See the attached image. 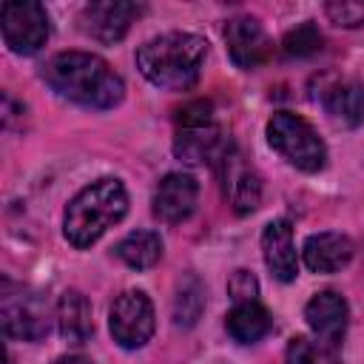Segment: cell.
Returning a JSON list of instances; mask_svg holds the SVG:
<instances>
[{"instance_id":"obj_1","label":"cell","mask_w":364,"mask_h":364,"mask_svg":"<svg viewBox=\"0 0 364 364\" xmlns=\"http://www.w3.org/2000/svg\"><path fill=\"white\" fill-rule=\"evenodd\" d=\"M43 77L60 97L85 108H114L125 94L122 77L102 57L88 51L54 54Z\"/></svg>"},{"instance_id":"obj_2","label":"cell","mask_w":364,"mask_h":364,"mask_svg":"<svg viewBox=\"0 0 364 364\" xmlns=\"http://www.w3.org/2000/svg\"><path fill=\"white\" fill-rule=\"evenodd\" d=\"M208 43L188 31H168L151 37L136 51V68L142 77L168 91H188L202 71Z\"/></svg>"},{"instance_id":"obj_3","label":"cell","mask_w":364,"mask_h":364,"mask_svg":"<svg viewBox=\"0 0 364 364\" xmlns=\"http://www.w3.org/2000/svg\"><path fill=\"white\" fill-rule=\"evenodd\" d=\"M128 210V193L119 179H97L82 188L65 208L63 233L74 247H91Z\"/></svg>"},{"instance_id":"obj_4","label":"cell","mask_w":364,"mask_h":364,"mask_svg":"<svg viewBox=\"0 0 364 364\" xmlns=\"http://www.w3.org/2000/svg\"><path fill=\"white\" fill-rule=\"evenodd\" d=\"M228 145L222 142V128L213 119V108L205 100H193L176 111L173 154L188 165H205L222 159Z\"/></svg>"},{"instance_id":"obj_5","label":"cell","mask_w":364,"mask_h":364,"mask_svg":"<svg viewBox=\"0 0 364 364\" xmlns=\"http://www.w3.org/2000/svg\"><path fill=\"white\" fill-rule=\"evenodd\" d=\"M267 142L276 154H282L293 168L304 173H316L324 168L327 148L316 134V128L299 114L290 111L273 114L267 122Z\"/></svg>"},{"instance_id":"obj_6","label":"cell","mask_w":364,"mask_h":364,"mask_svg":"<svg viewBox=\"0 0 364 364\" xmlns=\"http://www.w3.org/2000/svg\"><path fill=\"white\" fill-rule=\"evenodd\" d=\"M3 40L14 54H37L48 40V14L34 0H11L3 3L0 11Z\"/></svg>"},{"instance_id":"obj_7","label":"cell","mask_w":364,"mask_h":364,"mask_svg":"<svg viewBox=\"0 0 364 364\" xmlns=\"http://www.w3.org/2000/svg\"><path fill=\"white\" fill-rule=\"evenodd\" d=\"M0 318L9 338L37 341L48 333V304L34 290H26V287L11 290V282H3Z\"/></svg>"},{"instance_id":"obj_8","label":"cell","mask_w":364,"mask_h":364,"mask_svg":"<svg viewBox=\"0 0 364 364\" xmlns=\"http://www.w3.org/2000/svg\"><path fill=\"white\" fill-rule=\"evenodd\" d=\"M108 327L111 336L119 347L125 350H136L142 347L156 327L154 318V304L142 290H125L114 299L111 313H108Z\"/></svg>"},{"instance_id":"obj_9","label":"cell","mask_w":364,"mask_h":364,"mask_svg":"<svg viewBox=\"0 0 364 364\" xmlns=\"http://www.w3.org/2000/svg\"><path fill=\"white\" fill-rule=\"evenodd\" d=\"M222 191L236 213H253L262 202V179L239 148H228L222 156Z\"/></svg>"},{"instance_id":"obj_10","label":"cell","mask_w":364,"mask_h":364,"mask_svg":"<svg viewBox=\"0 0 364 364\" xmlns=\"http://www.w3.org/2000/svg\"><path fill=\"white\" fill-rule=\"evenodd\" d=\"M225 43H228V54H230L233 65L242 68V71L259 68L270 57V51H273V43H270L267 31L250 14H239V17L228 20Z\"/></svg>"},{"instance_id":"obj_11","label":"cell","mask_w":364,"mask_h":364,"mask_svg":"<svg viewBox=\"0 0 364 364\" xmlns=\"http://www.w3.org/2000/svg\"><path fill=\"white\" fill-rule=\"evenodd\" d=\"M136 3H119V0H105V3H88L80 11V28L100 40V43H117L125 37L131 23L139 17Z\"/></svg>"},{"instance_id":"obj_12","label":"cell","mask_w":364,"mask_h":364,"mask_svg":"<svg viewBox=\"0 0 364 364\" xmlns=\"http://www.w3.org/2000/svg\"><path fill=\"white\" fill-rule=\"evenodd\" d=\"M199 199V185L191 173H168L154 191V216L159 222H185Z\"/></svg>"},{"instance_id":"obj_13","label":"cell","mask_w":364,"mask_h":364,"mask_svg":"<svg viewBox=\"0 0 364 364\" xmlns=\"http://www.w3.org/2000/svg\"><path fill=\"white\" fill-rule=\"evenodd\" d=\"M304 318H307V324H310V330H313L316 338L341 344L344 330H347V318H350V307H347V301H344L341 293L324 290V293H316L307 301Z\"/></svg>"},{"instance_id":"obj_14","label":"cell","mask_w":364,"mask_h":364,"mask_svg":"<svg viewBox=\"0 0 364 364\" xmlns=\"http://www.w3.org/2000/svg\"><path fill=\"white\" fill-rule=\"evenodd\" d=\"M333 125L355 128L364 119V85L355 80H333L316 97Z\"/></svg>"},{"instance_id":"obj_15","label":"cell","mask_w":364,"mask_h":364,"mask_svg":"<svg viewBox=\"0 0 364 364\" xmlns=\"http://www.w3.org/2000/svg\"><path fill=\"white\" fill-rule=\"evenodd\" d=\"M262 250H264V264L279 282H293L299 273V259H296V245H293V228L287 219H276L264 228L262 233Z\"/></svg>"},{"instance_id":"obj_16","label":"cell","mask_w":364,"mask_h":364,"mask_svg":"<svg viewBox=\"0 0 364 364\" xmlns=\"http://www.w3.org/2000/svg\"><path fill=\"white\" fill-rule=\"evenodd\" d=\"M353 250L355 247L344 233L327 230V233L307 236V242L301 247V259H304L307 270H313V273H336L350 264Z\"/></svg>"},{"instance_id":"obj_17","label":"cell","mask_w":364,"mask_h":364,"mask_svg":"<svg viewBox=\"0 0 364 364\" xmlns=\"http://www.w3.org/2000/svg\"><path fill=\"white\" fill-rule=\"evenodd\" d=\"M57 327L68 344H82L94 333L91 304L80 290H65L57 301Z\"/></svg>"},{"instance_id":"obj_18","label":"cell","mask_w":364,"mask_h":364,"mask_svg":"<svg viewBox=\"0 0 364 364\" xmlns=\"http://www.w3.org/2000/svg\"><path fill=\"white\" fill-rule=\"evenodd\" d=\"M225 327L233 336V341L253 344L270 333L273 321H270V313L259 301H242V304H233V310L225 318Z\"/></svg>"},{"instance_id":"obj_19","label":"cell","mask_w":364,"mask_h":364,"mask_svg":"<svg viewBox=\"0 0 364 364\" xmlns=\"http://www.w3.org/2000/svg\"><path fill=\"white\" fill-rule=\"evenodd\" d=\"M117 256L134 270L154 267L162 256V239L154 230H134L117 245Z\"/></svg>"},{"instance_id":"obj_20","label":"cell","mask_w":364,"mask_h":364,"mask_svg":"<svg viewBox=\"0 0 364 364\" xmlns=\"http://www.w3.org/2000/svg\"><path fill=\"white\" fill-rule=\"evenodd\" d=\"M341 344L316 338V336H296L287 344V364H341Z\"/></svg>"},{"instance_id":"obj_21","label":"cell","mask_w":364,"mask_h":364,"mask_svg":"<svg viewBox=\"0 0 364 364\" xmlns=\"http://www.w3.org/2000/svg\"><path fill=\"white\" fill-rule=\"evenodd\" d=\"M202 304H205V296H202V284L196 282V276H188V282L179 287L176 293V304H173V318L176 324H196L199 313H202Z\"/></svg>"},{"instance_id":"obj_22","label":"cell","mask_w":364,"mask_h":364,"mask_svg":"<svg viewBox=\"0 0 364 364\" xmlns=\"http://www.w3.org/2000/svg\"><path fill=\"white\" fill-rule=\"evenodd\" d=\"M321 43H324L321 31H318L313 23H301V26H296L293 31H287L282 48H284L287 57H310V54L321 51Z\"/></svg>"},{"instance_id":"obj_23","label":"cell","mask_w":364,"mask_h":364,"mask_svg":"<svg viewBox=\"0 0 364 364\" xmlns=\"http://www.w3.org/2000/svg\"><path fill=\"white\" fill-rule=\"evenodd\" d=\"M324 11L336 26H344V28L364 26V3L361 0H333L324 6Z\"/></svg>"},{"instance_id":"obj_24","label":"cell","mask_w":364,"mask_h":364,"mask_svg":"<svg viewBox=\"0 0 364 364\" xmlns=\"http://www.w3.org/2000/svg\"><path fill=\"white\" fill-rule=\"evenodd\" d=\"M228 293L233 296L236 304H242V301H256L259 282H256L247 270H236V273L228 279Z\"/></svg>"},{"instance_id":"obj_25","label":"cell","mask_w":364,"mask_h":364,"mask_svg":"<svg viewBox=\"0 0 364 364\" xmlns=\"http://www.w3.org/2000/svg\"><path fill=\"white\" fill-rule=\"evenodd\" d=\"M57 364H91L85 355H63V358H57Z\"/></svg>"}]
</instances>
